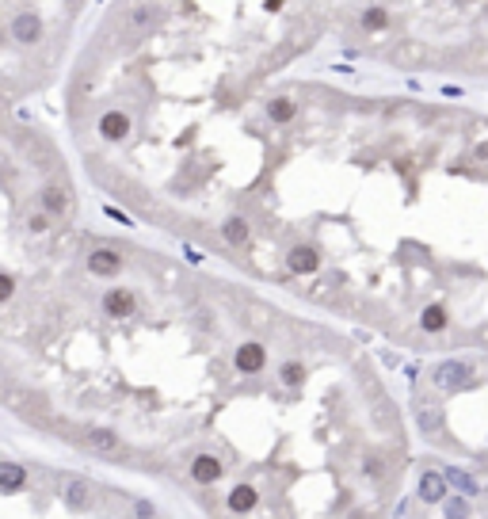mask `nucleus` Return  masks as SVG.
I'll list each match as a JSON object with an SVG mask.
<instances>
[{"mask_svg":"<svg viewBox=\"0 0 488 519\" xmlns=\"http://www.w3.org/2000/svg\"><path fill=\"white\" fill-rule=\"evenodd\" d=\"M431 382H435L439 390H446V393H458V390H465V386L473 382V366L462 363V359H446V363H439L435 371H431Z\"/></svg>","mask_w":488,"mask_h":519,"instance_id":"nucleus-1","label":"nucleus"},{"mask_svg":"<svg viewBox=\"0 0 488 519\" xmlns=\"http://www.w3.org/2000/svg\"><path fill=\"white\" fill-rule=\"evenodd\" d=\"M233 366H237L240 374H260L267 366V352L264 344H256V340H244L237 347V355H233Z\"/></svg>","mask_w":488,"mask_h":519,"instance_id":"nucleus-2","label":"nucleus"},{"mask_svg":"<svg viewBox=\"0 0 488 519\" xmlns=\"http://www.w3.org/2000/svg\"><path fill=\"white\" fill-rule=\"evenodd\" d=\"M8 31H12V39L20 42V46H35V42L42 39L46 27H42V16H35V12H20V16L12 20V27H8Z\"/></svg>","mask_w":488,"mask_h":519,"instance_id":"nucleus-3","label":"nucleus"},{"mask_svg":"<svg viewBox=\"0 0 488 519\" xmlns=\"http://www.w3.org/2000/svg\"><path fill=\"white\" fill-rule=\"evenodd\" d=\"M88 271L96 279H115L118 271H122V256L115 249H92L88 252Z\"/></svg>","mask_w":488,"mask_h":519,"instance_id":"nucleus-4","label":"nucleus"},{"mask_svg":"<svg viewBox=\"0 0 488 519\" xmlns=\"http://www.w3.org/2000/svg\"><path fill=\"white\" fill-rule=\"evenodd\" d=\"M286 268L290 275H313L317 268H321V252L313 249V244H294L286 256Z\"/></svg>","mask_w":488,"mask_h":519,"instance_id":"nucleus-5","label":"nucleus"},{"mask_svg":"<svg viewBox=\"0 0 488 519\" xmlns=\"http://www.w3.org/2000/svg\"><path fill=\"white\" fill-rule=\"evenodd\" d=\"M221 474H225V466H221L218 455H195L191 458V477L199 481V485H214Z\"/></svg>","mask_w":488,"mask_h":519,"instance_id":"nucleus-6","label":"nucleus"},{"mask_svg":"<svg viewBox=\"0 0 488 519\" xmlns=\"http://www.w3.org/2000/svg\"><path fill=\"white\" fill-rule=\"evenodd\" d=\"M103 309H107V317H130L138 309V298L130 294V290H122V287H115V290H107L103 294Z\"/></svg>","mask_w":488,"mask_h":519,"instance_id":"nucleus-7","label":"nucleus"},{"mask_svg":"<svg viewBox=\"0 0 488 519\" xmlns=\"http://www.w3.org/2000/svg\"><path fill=\"white\" fill-rule=\"evenodd\" d=\"M84 443H88L92 451H99V455H122V439L107 428H88L84 431Z\"/></svg>","mask_w":488,"mask_h":519,"instance_id":"nucleus-8","label":"nucleus"},{"mask_svg":"<svg viewBox=\"0 0 488 519\" xmlns=\"http://www.w3.org/2000/svg\"><path fill=\"white\" fill-rule=\"evenodd\" d=\"M420 500L424 504H443V496H446V477L443 474H435V470H427L424 477H420Z\"/></svg>","mask_w":488,"mask_h":519,"instance_id":"nucleus-9","label":"nucleus"},{"mask_svg":"<svg viewBox=\"0 0 488 519\" xmlns=\"http://www.w3.org/2000/svg\"><path fill=\"white\" fill-rule=\"evenodd\" d=\"M99 134L107 141H122L130 134V115L126 111H107V115L99 119Z\"/></svg>","mask_w":488,"mask_h":519,"instance_id":"nucleus-10","label":"nucleus"},{"mask_svg":"<svg viewBox=\"0 0 488 519\" xmlns=\"http://www.w3.org/2000/svg\"><path fill=\"white\" fill-rule=\"evenodd\" d=\"M27 485V470L20 462H0V493H20Z\"/></svg>","mask_w":488,"mask_h":519,"instance_id":"nucleus-11","label":"nucleus"},{"mask_svg":"<svg viewBox=\"0 0 488 519\" xmlns=\"http://www.w3.org/2000/svg\"><path fill=\"white\" fill-rule=\"evenodd\" d=\"M443 477H446V485H454L462 496H477V493H481V485H477V481L469 477L465 470H458V466H446V470H443Z\"/></svg>","mask_w":488,"mask_h":519,"instance_id":"nucleus-12","label":"nucleus"},{"mask_svg":"<svg viewBox=\"0 0 488 519\" xmlns=\"http://www.w3.org/2000/svg\"><path fill=\"white\" fill-rule=\"evenodd\" d=\"M221 233H225V241L229 244H237V249H244V244H248V222L240 218V214H233V218H225V225H221Z\"/></svg>","mask_w":488,"mask_h":519,"instance_id":"nucleus-13","label":"nucleus"},{"mask_svg":"<svg viewBox=\"0 0 488 519\" xmlns=\"http://www.w3.org/2000/svg\"><path fill=\"white\" fill-rule=\"evenodd\" d=\"M294 115H298V107H294V100H286V96H275L267 103V119L275 122V126H286Z\"/></svg>","mask_w":488,"mask_h":519,"instance_id":"nucleus-14","label":"nucleus"},{"mask_svg":"<svg viewBox=\"0 0 488 519\" xmlns=\"http://www.w3.org/2000/svg\"><path fill=\"white\" fill-rule=\"evenodd\" d=\"M42 206H46V214H65V206H69V195H65V187H61V184L42 187Z\"/></svg>","mask_w":488,"mask_h":519,"instance_id":"nucleus-15","label":"nucleus"},{"mask_svg":"<svg viewBox=\"0 0 488 519\" xmlns=\"http://www.w3.org/2000/svg\"><path fill=\"white\" fill-rule=\"evenodd\" d=\"M416 420H420V428H424V431H431V436L443 431V409H439V405H420Z\"/></svg>","mask_w":488,"mask_h":519,"instance_id":"nucleus-16","label":"nucleus"},{"mask_svg":"<svg viewBox=\"0 0 488 519\" xmlns=\"http://www.w3.org/2000/svg\"><path fill=\"white\" fill-rule=\"evenodd\" d=\"M393 58H397V65H420V61H427V46L424 42H401Z\"/></svg>","mask_w":488,"mask_h":519,"instance_id":"nucleus-17","label":"nucleus"},{"mask_svg":"<svg viewBox=\"0 0 488 519\" xmlns=\"http://www.w3.org/2000/svg\"><path fill=\"white\" fill-rule=\"evenodd\" d=\"M256 489H252V485H237V489H233V493H229V508H233V512H252V508H256Z\"/></svg>","mask_w":488,"mask_h":519,"instance_id":"nucleus-18","label":"nucleus"},{"mask_svg":"<svg viewBox=\"0 0 488 519\" xmlns=\"http://www.w3.org/2000/svg\"><path fill=\"white\" fill-rule=\"evenodd\" d=\"M279 378H283V386H290V390H298V386L305 382V363L286 359L283 366H279Z\"/></svg>","mask_w":488,"mask_h":519,"instance_id":"nucleus-19","label":"nucleus"},{"mask_svg":"<svg viewBox=\"0 0 488 519\" xmlns=\"http://www.w3.org/2000/svg\"><path fill=\"white\" fill-rule=\"evenodd\" d=\"M244 321H248L252 328H271V321H275V314L264 306V302H252L248 309H244Z\"/></svg>","mask_w":488,"mask_h":519,"instance_id":"nucleus-20","label":"nucleus"},{"mask_svg":"<svg viewBox=\"0 0 488 519\" xmlns=\"http://www.w3.org/2000/svg\"><path fill=\"white\" fill-rule=\"evenodd\" d=\"M420 325H424L427 333H443V328H446V309L443 306H427L424 317H420Z\"/></svg>","mask_w":488,"mask_h":519,"instance_id":"nucleus-21","label":"nucleus"},{"mask_svg":"<svg viewBox=\"0 0 488 519\" xmlns=\"http://www.w3.org/2000/svg\"><path fill=\"white\" fill-rule=\"evenodd\" d=\"M65 504H69V508H88V485H84V481H69V489H65Z\"/></svg>","mask_w":488,"mask_h":519,"instance_id":"nucleus-22","label":"nucleus"},{"mask_svg":"<svg viewBox=\"0 0 488 519\" xmlns=\"http://www.w3.org/2000/svg\"><path fill=\"white\" fill-rule=\"evenodd\" d=\"M362 23L370 27V31H382V27L389 23V16H386V8H366V16H362Z\"/></svg>","mask_w":488,"mask_h":519,"instance_id":"nucleus-23","label":"nucleus"},{"mask_svg":"<svg viewBox=\"0 0 488 519\" xmlns=\"http://www.w3.org/2000/svg\"><path fill=\"white\" fill-rule=\"evenodd\" d=\"M370 420L378 424L382 431H386L389 424H393V412H389V405H374V409H370Z\"/></svg>","mask_w":488,"mask_h":519,"instance_id":"nucleus-24","label":"nucleus"},{"mask_svg":"<svg viewBox=\"0 0 488 519\" xmlns=\"http://www.w3.org/2000/svg\"><path fill=\"white\" fill-rule=\"evenodd\" d=\"M443 500H446V496H443ZM443 512H446L450 519H458V515H469V504L454 496V500H446V504H443Z\"/></svg>","mask_w":488,"mask_h":519,"instance_id":"nucleus-25","label":"nucleus"},{"mask_svg":"<svg viewBox=\"0 0 488 519\" xmlns=\"http://www.w3.org/2000/svg\"><path fill=\"white\" fill-rule=\"evenodd\" d=\"M12 290H16V279H12V275H4V271H0V306H4L8 298H12Z\"/></svg>","mask_w":488,"mask_h":519,"instance_id":"nucleus-26","label":"nucleus"},{"mask_svg":"<svg viewBox=\"0 0 488 519\" xmlns=\"http://www.w3.org/2000/svg\"><path fill=\"white\" fill-rule=\"evenodd\" d=\"M27 225H31V233H46V229H50V214H31V222H27Z\"/></svg>","mask_w":488,"mask_h":519,"instance_id":"nucleus-27","label":"nucleus"},{"mask_svg":"<svg viewBox=\"0 0 488 519\" xmlns=\"http://www.w3.org/2000/svg\"><path fill=\"white\" fill-rule=\"evenodd\" d=\"M362 474L378 477V474H382V458H374V455H370V458H362Z\"/></svg>","mask_w":488,"mask_h":519,"instance_id":"nucleus-28","label":"nucleus"},{"mask_svg":"<svg viewBox=\"0 0 488 519\" xmlns=\"http://www.w3.org/2000/svg\"><path fill=\"white\" fill-rule=\"evenodd\" d=\"M149 20H153V12H149V8H138V12H134V27H145Z\"/></svg>","mask_w":488,"mask_h":519,"instance_id":"nucleus-29","label":"nucleus"},{"mask_svg":"<svg viewBox=\"0 0 488 519\" xmlns=\"http://www.w3.org/2000/svg\"><path fill=\"white\" fill-rule=\"evenodd\" d=\"M107 218H115V222H122V225H130V218L122 210H115V206H107Z\"/></svg>","mask_w":488,"mask_h":519,"instance_id":"nucleus-30","label":"nucleus"},{"mask_svg":"<svg viewBox=\"0 0 488 519\" xmlns=\"http://www.w3.org/2000/svg\"><path fill=\"white\" fill-rule=\"evenodd\" d=\"M283 4H286V0H264V8H267V12H279Z\"/></svg>","mask_w":488,"mask_h":519,"instance_id":"nucleus-31","label":"nucleus"},{"mask_svg":"<svg viewBox=\"0 0 488 519\" xmlns=\"http://www.w3.org/2000/svg\"><path fill=\"white\" fill-rule=\"evenodd\" d=\"M0 46H4V35H0Z\"/></svg>","mask_w":488,"mask_h":519,"instance_id":"nucleus-32","label":"nucleus"}]
</instances>
